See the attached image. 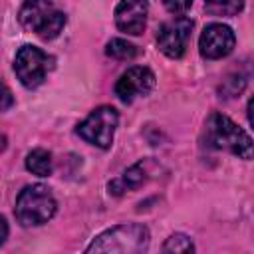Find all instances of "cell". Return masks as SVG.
Returning <instances> with one entry per match:
<instances>
[{"label":"cell","instance_id":"1","mask_svg":"<svg viewBox=\"0 0 254 254\" xmlns=\"http://www.w3.org/2000/svg\"><path fill=\"white\" fill-rule=\"evenodd\" d=\"M149 240L147 226L137 222L117 224L97 234L83 254H145Z\"/></svg>","mask_w":254,"mask_h":254},{"label":"cell","instance_id":"2","mask_svg":"<svg viewBox=\"0 0 254 254\" xmlns=\"http://www.w3.org/2000/svg\"><path fill=\"white\" fill-rule=\"evenodd\" d=\"M204 143L206 147L228 151L240 159H254V141L252 137L236 125L230 117L222 113H210L204 123Z\"/></svg>","mask_w":254,"mask_h":254},{"label":"cell","instance_id":"3","mask_svg":"<svg viewBox=\"0 0 254 254\" xmlns=\"http://www.w3.org/2000/svg\"><path fill=\"white\" fill-rule=\"evenodd\" d=\"M56 198L46 185H28L16 198L14 214L22 226H40L56 214Z\"/></svg>","mask_w":254,"mask_h":254},{"label":"cell","instance_id":"4","mask_svg":"<svg viewBox=\"0 0 254 254\" xmlns=\"http://www.w3.org/2000/svg\"><path fill=\"white\" fill-rule=\"evenodd\" d=\"M18 20L28 32H34L42 40L58 38L65 26V14L62 10H58L52 2H38V0L24 2Z\"/></svg>","mask_w":254,"mask_h":254},{"label":"cell","instance_id":"5","mask_svg":"<svg viewBox=\"0 0 254 254\" xmlns=\"http://www.w3.org/2000/svg\"><path fill=\"white\" fill-rule=\"evenodd\" d=\"M117 121H119L117 111L111 105H101L93 109L83 123L77 125V135L99 149H109L113 143Z\"/></svg>","mask_w":254,"mask_h":254},{"label":"cell","instance_id":"6","mask_svg":"<svg viewBox=\"0 0 254 254\" xmlns=\"http://www.w3.org/2000/svg\"><path fill=\"white\" fill-rule=\"evenodd\" d=\"M52 67H54V58L36 46L26 44L16 52L14 71L18 75V79L22 81V85H26L30 89L38 87L46 79V75Z\"/></svg>","mask_w":254,"mask_h":254},{"label":"cell","instance_id":"7","mask_svg":"<svg viewBox=\"0 0 254 254\" xmlns=\"http://www.w3.org/2000/svg\"><path fill=\"white\" fill-rule=\"evenodd\" d=\"M192 20L187 16H177L169 22H165L157 32V46L167 58H181L189 46L190 32H192Z\"/></svg>","mask_w":254,"mask_h":254},{"label":"cell","instance_id":"8","mask_svg":"<svg viewBox=\"0 0 254 254\" xmlns=\"http://www.w3.org/2000/svg\"><path fill=\"white\" fill-rule=\"evenodd\" d=\"M155 87V73L145 65H133L115 83V95L123 103H131L137 97H145Z\"/></svg>","mask_w":254,"mask_h":254},{"label":"cell","instance_id":"9","mask_svg":"<svg viewBox=\"0 0 254 254\" xmlns=\"http://www.w3.org/2000/svg\"><path fill=\"white\" fill-rule=\"evenodd\" d=\"M234 44H236V38H234L232 28L220 22L208 24L198 38L200 56L206 60H220L228 56L234 50Z\"/></svg>","mask_w":254,"mask_h":254},{"label":"cell","instance_id":"10","mask_svg":"<svg viewBox=\"0 0 254 254\" xmlns=\"http://www.w3.org/2000/svg\"><path fill=\"white\" fill-rule=\"evenodd\" d=\"M147 2H119L115 8V24L129 36H139L147 24Z\"/></svg>","mask_w":254,"mask_h":254},{"label":"cell","instance_id":"11","mask_svg":"<svg viewBox=\"0 0 254 254\" xmlns=\"http://www.w3.org/2000/svg\"><path fill=\"white\" fill-rule=\"evenodd\" d=\"M151 165H153L151 161H139V163L131 165L119 179H115V181H111V183L107 185V187H109V192L121 194V192H125V190L139 189L143 183L149 181V177H151L149 167H151Z\"/></svg>","mask_w":254,"mask_h":254},{"label":"cell","instance_id":"12","mask_svg":"<svg viewBox=\"0 0 254 254\" xmlns=\"http://www.w3.org/2000/svg\"><path fill=\"white\" fill-rule=\"evenodd\" d=\"M26 169L38 177L52 175V155L46 149H34L26 157Z\"/></svg>","mask_w":254,"mask_h":254},{"label":"cell","instance_id":"13","mask_svg":"<svg viewBox=\"0 0 254 254\" xmlns=\"http://www.w3.org/2000/svg\"><path fill=\"white\" fill-rule=\"evenodd\" d=\"M161 254H194V244L185 232H175L165 240Z\"/></svg>","mask_w":254,"mask_h":254},{"label":"cell","instance_id":"14","mask_svg":"<svg viewBox=\"0 0 254 254\" xmlns=\"http://www.w3.org/2000/svg\"><path fill=\"white\" fill-rule=\"evenodd\" d=\"M105 54H107L109 58H113V60L129 62V60H133V58L139 54V50H137V46H133V44L127 42V40L113 38V40L105 46Z\"/></svg>","mask_w":254,"mask_h":254},{"label":"cell","instance_id":"15","mask_svg":"<svg viewBox=\"0 0 254 254\" xmlns=\"http://www.w3.org/2000/svg\"><path fill=\"white\" fill-rule=\"evenodd\" d=\"M242 8H244L242 2H220V0H216V2H206L204 4V10L212 16H234Z\"/></svg>","mask_w":254,"mask_h":254},{"label":"cell","instance_id":"16","mask_svg":"<svg viewBox=\"0 0 254 254\" xmlns=\"http://www.w3.org/2000/svg\"><path fill=\"white\" fill-rule=\"evenodd\" d=\"M242 89H244V79H242L240 75H230V77H226V79L222 81V85L218 87V91H220L222 97H234V95H238Z\"/></svg>","mask_w":254,"mask_h":254},{"label":"cell","instance_id":"17","mask_svg":"<svg viewBox=\"0 0 254 254\" xmlns=\"http://www.w3.org/2000/svg\"><path fill=\"white\" fill-rule=\"evenodd\" d=\"M190 6H192L190 2H165V8L169 12H173L175 16H183Z\"/></svg>","mask_w":254,"mask_h":254},{"label":"cell","instance_id":"18","mask_svg":"<svg viewBox=\"0 0 254 254\" xmlns=\"http://www.w3.org/2000/svg\"><path fill=\"white\" fill-rule=\"evenodd\" d=\"M2 97H4V101H2V111H6V109L12 105V93H10V89H8L6 85H4V95H2Z\"/></svg>","mask_w":254,"mask_h":254},{"label":"cell","instance_id":"19","mask_svg":"<svg viewBox=\"0 0 254 254\" xmlns=\"http://www.w3.org/2000/svg\"><path fill=\"white\" fill-rule=\"evenodd\" d=\"M248 121H250V125L254 127V97L248 101Z\"/></svg>","mask_w":254,"mask_h":254},{"label":"cell","instance_id":"20","mask_svg":"<svg viewBox=\"0 0 254 254\" xmlns=\"http://www.w3.org/2000/svg\"><path fill=\"white\" fill-rule=\"evenodd\" d=\"M2 228H4V234H2V242H6V238H8V222H6V218H2Z\"/></svg>","mask_w":254,"mask_h":254}]
</instances>
